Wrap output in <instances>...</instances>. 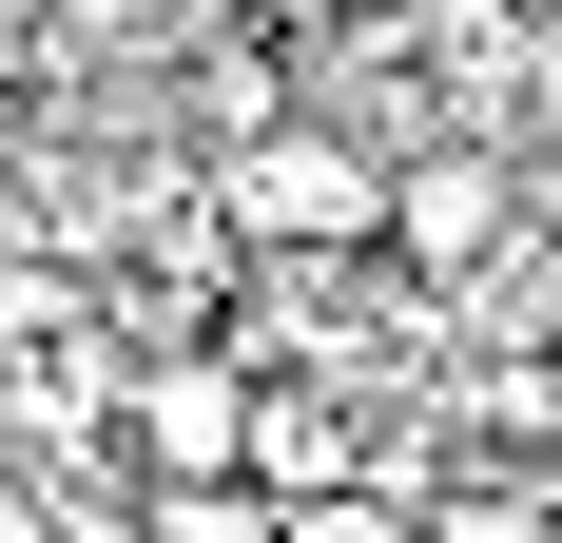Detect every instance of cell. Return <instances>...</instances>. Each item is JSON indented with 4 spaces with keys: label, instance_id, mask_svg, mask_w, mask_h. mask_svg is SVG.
Masks as SVG:
<instances>
[{
    "label": "cell",
    "instance_id": "3957f363",
    "mask_svg": "<svg viewBox=\"0 0 562 543\" xmlns=\"http://www.w3.org/2000/svg\"><path fill=\"white\" fill-rule=\"evenodd\" d=\"M252 350H194V330H175V350H136V369H116V446H136V505H175V486H252Z\"/></svg>",
    "mask_w": 562,
    "mask_h": 543
},
{
    "label": "cell",
    "instance_id": "5b68a950",
    "mask_svg": "<svg viewBox=\"0 0 562 543\" xmlns=\"http://www.w3.org/2000/svg\"><path fill=\"white\" fill-rule=\"evenodd\" d=\"M427 543H562V466H447Z\"/></svg>",
    "mask_w": 562,
    "mask_h": 543
},
{
    "label": "cell",
    "instance_id": "6da1fadb",
    "mask_svg": "<svg viewBox=\"0 0 562 543\" xmlns=\"http://www.w3.org/2000/svg\"><path fill=\"white\" fill-rule=\"evenodd\" d=\"M214 233L252 272H349V253H389V156H369V136H349V117H252V136H233L214 156Z\"/></svg>",
    "mask_w": 562,
    "mask_h": 543
},
{
    "label": "cell",
    "instance_id": "52a82bcc",
    "mask_svg": "<svg viewBox=\"0 0 562 543\" xmlns=\"http://www.w3.org/2000/svg\"><path fill=\"white\" fill-rule=\"evenodd\" d=\"M252 40H349V20H389V0H233Z\"/></svg>",
    "mask_w": 562,
    "mask_h": 543
},
{
    "label": "cell",
    "instance_id": "8992f818",
    "mask_svg": "<svg viewBox=\"0 0 562 543\" xmlns=\"http://www.w3.org/2000/svg\"><path fill=\"white\" fill-rule=\"evenodd\" d=\"M136 543H291V505L272 486H175V505H136Z\"/></svg>",
    "mask_w": 562,
    "mask_h": 543
},
{
    "label": "cell",
    "instance_id": "277c9868",
    "mask_svg": "<svg viewBox=\"0 0 562 543\" xmlns=\"http://www.w3.org/2000/svg\"><path fill=\"white\" fill-rule=\"evenodd\" d=\"M349 466H369V446H349L330 388H252V486H272V505H330Z\"/></svg>",
    "mask_w": 562,
    "mask_h": 543
},
{
    "label": "cell",
    "instance_id": "7a4b0ae2",
    "mask_svg": "<svg viewBox=\"0 0 562 543\" xmlns=\"http://www.w3.org/2000/svg\"><path fill=\"white\" fill-rule=\"evenodd\" d=\"M524 233H543V156L524 136H427L389 175V272L407 291H485V272H524Z\"/></svg>",
    "mask_w": 562,
    "mask_h": 543
}]
</instances>
